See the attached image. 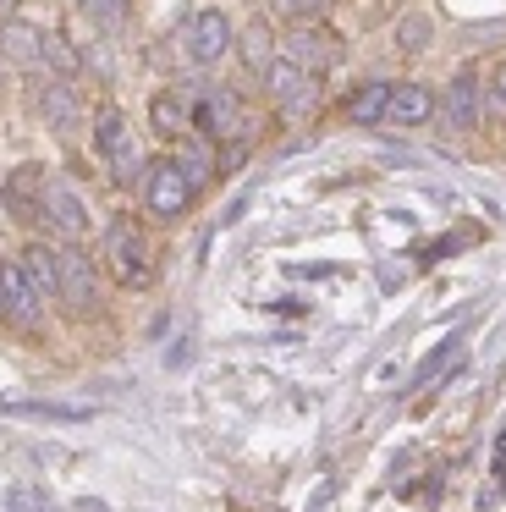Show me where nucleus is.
<instances>
[{
	"instance_id": "1",
	"label": "nucleus",
	"mask_w": 506,
	"mask_h": 512,
	"mask_svg": "<svg viewBox=\"0 0 506 512\" xmlns=\"http://www.w3.org/2000/svg\"><path fill=\"white\" fill-rule=\"evenodd\" d=\"M99 265L110 270V281L127 292L149 287L154 270H149V243H143V226L132 215H110L105 226V243H99Z\"/></svg>"
},
{
	"instance_id": "2",
	"label": "nucleus",
	"mask_w": 506,
	"mask_h": 512,
	"mask_svg": "<svg viewBox=\"0 0 506 512\" xmlns=\"http://www.w3.org/2000/svg\"><path fill=\"white\" fill-rule=\"evenodd\" d=\"M94 149L105 155L110 177L121 182V188H132V182H143V160H138V144H132L127 133V116L116 111V105H105V111L94 116Z\"/></svg>"
},
{
	"instance_id": "3",
	"label": "nucleus",
	"mask_w": 506,
	"mask_h": 512,
	"mask_svg": "<svg viewBox=\"0 0 506 512\" xmlns=\"http://www.w3.org/2000/svg\"><path fill=\"white\" fill-rule=\"evenodd\" d=\"M193 177L182 171V160H154L149 171H143V199H149V215H160V221H182L187 204H193Z\"/></svg>"
},
{
	"instance_id": "4",
	"label": "nucleus",
	"mask_w": 506,
	"mask_h": 512,
	"mask_svg": "<svg viewBox=\"0 0 506 512\" xmlns=\"http://www.w3.org/2000/svg\"><path fill=\"white\" fill-rule=\"evenodd\" d=\"M281 56L319 78V72H330L347 50H341V34H330L325 23H292V34L281 39Z\"/></svg>"
},
{
	"instance_id": "5",
	"label": "nucleus",
	"mask_w": 506,
	"mask_h": 512,
	"mask_svg": "<svg viewBox=\"0 0 506 512\" xmlns=\"http://www.w3.org/2000/svg\"><path fill=\"white\" fill-rule=\"evenodd\" d=\"M231 45H237V28H231V17L220 6H204L187 23V56H193V67H220L231 56Z\"/></svg>"
},
{
	"instance_id": "6",
	"label": "nucleus",
	"mask_w": 506,
	"mask_h": 512,
	"mask_svg": "<svg viewBox=\"0 0 506 512\" xmlns=\"http://www.w3.org/2000/svg\"><path fill=\"white\" fill-rule=\"evenodd\" d=\"M259 83L270 89V100L281 105L286 116L314 111V100H319V78H314V72H303L297 61H286V56H275V61H270V72H264Z\"/></svg>"
},
{
	"instance_id": "7",
	"label": "nucleus",
	"mask_w": 506,
	"mask_h": 512,
	"mask_svg": "<svg viewBox=\"0 0 506 512\" xmlns=\"http://www.w3.org/2000/svg\"><path fill=\"white\" fill-rule=\"evenodd\" d=\"M55 298L72 314H94L99 309V265L83 254V248H61V287Z\"/></svg>"
},
{
	"instance_id": "8",
	"label": "nucleus",
	"mask_w": 506,
	"mask_h": 512,
	"mask_svg": "<svg viewBox=\"0 0 506 512\" xmlns=\"http://www.w3.org/2000/svg\"><path fill=\"white\" fill-rule=\"evenodd\" d=\"M44 188H50V171L39 166V160H28V166H17L6 182H0V204H6L17 221H39L44 210Z\"/></svg>"
},
{
	"instance_id": "9",
	"label": "nucleus",
	"mask_w": 506,
	"mask_h": 512,
	"mask_svg": "<svg viewBox=\"0 0 506 512\" xmlns=\"http://www.w3.org/2000/svg\"><path fill=\"white\" fill-rule=\"evenodd\" d=\"M193 94H198V83H171V89H154V100H149L154 138H176V133H187V127H193Z\"/></svg>"
},
{
	"instance_id": "10",
	"label": "nucleus",
	"mask_w": 506,
	"mask_h": 512,
	"mask_svg": "<svg viewBox=\"0 0 506 512\" xmlns=\"http://www.w3.org/2000/svg\"><path fill=\"white\" fill-rule=\"evenodd\" d=\"M39 221H44V226H55L61 237H83V232H88V204H83V193H77L72 182L50 177V188H44V210H39Z\"/></svg>"
},
{
	"instance_id": "11",
	"label": "nucleus",
	"mask_w": 506,
	"mask_h": 512,
	"mask_svg": "<svg viewBox=\"0 0 506 512\" xmlns=\"http://www.w3.org/2000/svg\"><path fill=\"white\" fill-rule=\"evenodd\" d=\"M0 314H6L11 325L39 320V292H33V281L22 276L17 259H0Z\"/></svg>"
},
{
	"instance_id": "12",
	"label": "nucleus",
	"mask_w": 506,
	"mask_h": 512,
	"mask_svg": "<svg viewBox=\"0 0 506 512\" xmlns=\"http://www.w3.org/2000/svg\"><path fill=\"white\" fill-rule=\"evenodd\" d=\"M385 122H396V127H424V122H435V89H429V83H391Z\"/></svg>"
},
{
	"instance_id": "13",
	"label": "nucleus",
	"mask_w": 506,
	"mask_h": 512,
	"mask_svg": "<svg viewBox=\"0 0 506 512\" xmlns=\"http://www.w3.org/2000/svg\"><path fill=\"white\" fill-rule=\"evenodd\" d=\"M446 127L451 133H473L479 127V72L462 67L446 89Z\"/></svg>"
},
{
	"instance_id": "14",
	"label": "nucleus",
	"mask_w": 506,
	"mask_h": 512,
	"mask_svg": "<svg viewBox=\"0 0 506 512\" xmlns=\"http://www.w3.org/2000/svg\"><path fill=\"white\" fill-rule=\"evenodd\" d=\"M0 61H17V67H44V28L6 17L0 23Z\"/></svg>"
},
{
	"instance_id": "15",
	"label": "nucleus",
	"mask_w": 506,
	"mask_h": 512,
	"mask_svg": "<svg viewBox=\"0 0 506 512\" xmlns=\"http://www.w3.org/2000/svg\"><path fill=\"white\" fill-rule=\"evenodd\" d=\"M39 116L50 133L61 138H77V127H83V105H77V94L66 89V83H44L39 89Z\"/></svg>"
},
{
	"instance_id": "16",
	"label": "nucleus",
	"mask_w": 506,
	"mask_h": 512,
	"mask_svg": "<svg viewBox=\"0 0 506 512\" xmlns=\"http://www.w3.org/2000/svg\"><path fill=\"white\" fill-rule=\"evenodd\" d=\"M231 50L242 56L248 78H264V72H270V61H275V50H281V39H275V28L264 23V17H253V23L237 34V45H231Z\"/></svg>"
},
{
	"instance_id": "17",
	"label": "nucleus",
	"mask_w": 506,
	"mask_h": 512,
	"mask_svg": "<svg viewBox=\"0 0 506 512\" xmlns=\"http://www.w3.org/2000/svg\"><path fill=\"white\" fill-rule=\"evenodd\" d=\"M17 265H22V276L33 281V292H39V298H55V287H61V248H50V243H28Z\"/></svg>"
},
{
	"instance_id": "18",
	"label": "nucleus",
	"mask_w": 506,
	"mask_h": 512,
	"mask_svg": "<svg viewBox=\"0 0 506 512\" xmlns=\"http://www.w3.org/2000/svg\"><path fill=\"white\" fill-rule=\"evenodd\" d=\"M385 100H391V83H363L347 94V122L352 127H374L385 122Z\"/></svg>"
},
{
	"instance_id": "19",
	"label": "nucleus",
	"mask_w": 506,
	"mask_h": 512,
	"mask_svg": "<svg viewBox=\"0 0 506 512\" xmlns=\"http://www.w3.org/2000/svg\"><path fill=\"white\" fill-rule=\"evenodd\" d=\"M44 67L66 83V78H77V72H83V50H77L66 34H44Z\"/></svg>"
},
{
	"instance_id": "20",
	"label": "nucleus",
	"mask_w": 506,
	"mask_h": 512,
	"mask_svg": "<svg viewBox=\"0 0 506 512\" xmlns=\"http://www.w3.org/2000/svg\"><path fill=\"white\" fill-rule=\"evenodd\" d=\"M429 39H435V23H429L424 12H407V17H396V50H407V56H418V50H429Z\"/></svg>"
},
{
	"instance_id": "21",
	"label": "nucleus",
	"mask_w": 506,
	"mask_h": 512,
	"mask_svg": "<svg viewBox=\"0 0 506 512\" xmlns=\"http://www.w3.org/2000/svg\"><path fill=\"white\" fill-rule=\"evenodd\" d=\"M275 12L292 17V23H319L330 12V0H275Z\"/></svg>"
},
{
	"instance_id": "22",
	"label": "nucleus",
	"mask_w": 506,
	"mask_h": 512,
	"mask_svg": "<svg viewBox=\"0 0 506 512\" xmlns=\"http://www.w3.org/2000/svg\"><path fill=\"white\" fill-rule=\"evenodd\" d=\"M94 17L110 28V34H121V28H127V17H132V0H94Z\"/></svg>"
},
{
	"instance_id": "23",
	"label": "nucleus",
	"mask_w": 506,
	"mask_h": 512,
	"mask_svg": "<svg viewBox=\"0 0 506 512\" xmlns=\"http://www.w3.org/2000/svg\"><path fill=\"white\" fill-rule=\"evenodd\" d=\"M490 100H495V111H506V61L490 72Z\"/></svg>"
},
{
	"instance_id": "24",
	"label": "nucleus",
	"mask_w": 506,
	"mask_h": 512,
	"mask_svg": "<svg viewBox=\"0 0 506 512\" xmlns=\"http://www.w3.org/2000/svg\"><path fill=\"white\" fill-rule=\"evenodd\" d=\"M6 17H17V0H0V23H6Z\"/></svg>"
},
{
	"instance_id": "25",
	"label": "nucleus",
	"mask_w": 506,
	"mask_h": 512,
	"mask_svg": "<svg viewBox=\"0 0 506 512\" xmlns=\"http://www.w3.org/2000/svg\"><path fill=\"white\" fill-rule=\"evenodd\" d=\"M77 512H105V507H99V501H77Z\"/></svg>"
}]
</instances>
